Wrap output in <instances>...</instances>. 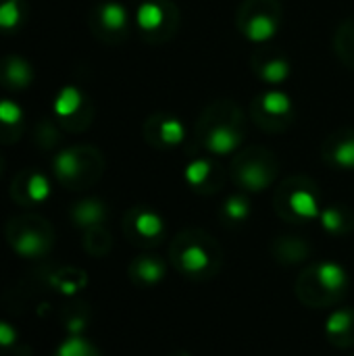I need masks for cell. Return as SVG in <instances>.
<instances>
[{"mask_svg":"<svg viewBox=\"0 0 354 356\" xmlns=\"http://www.w3.org/2000/svg\"><path fill=\"white\" fill-rule=\"evenodd\" d=\"M275 177V167H269L265 161H242L236 167V179L242 188L250 192L265 190Z\"/></svg>","mask_w":354,"mask_h":356,"instance_id":"9a60e30c","label":"cell"},{"mask_svg":"<svg viewBox=\"0 0 354 356\" xmlns=\"http://www.w3.org/2000/svg\"><path fill=\"white\" fill-rule=\"evenodd\" d=\"M325 340L340 350L354 346V309L342 307L336 309L325 321Z\"/></svg>","mask_w":354,"mask_h":356,"instance_id":"8fae6325","label":"cell"},{"mask_svg":"<svg viewBox=\"0 0 354 356\" xmlns=\"http://www.w3.org/2000/svg\"><path fill=\"white\" fill-rule=\"evenodd\" d=\"M248 38L255 40V42H263L267 38H271L275 33V21L273 17H267V15H257L252 17V21L248 23V29H246Z\"/></svg>","mask_w":354,"mask_h":356,"instance_id":"4316f807","label":"cell"},{"mask_svg":"<svg viewBox=\"0 0 354 356\" xmlns=\"http://www.w3.org/2000/svg\"><path fill=\"white\" fill-rule=\"evenodd\" d=\"M33 81V69L31 65L17 56V54H6L0 58V86L10 90V92H21L29 88Z\"/></svg>","mask_w":354,"mask_h":356,"instance_id":"7c38bea8","label":"cell"},{"mask_svg":"<svg viewBox=\"0 0 354 356\" xmlns=\"http://www.w3.org/2000/svg\"><path fill=\"white\" fill-rule=\"evenodd\" d=\"M269 81H282L288 75V65L284 60H273L267 65L265 73H263Z\"/></svg>","mask_w":354,"mask_h":356,"instance_id":"1f68e13d","label":"cell"},{"mask_svg":"<svg viewBox=\"0 0 354 356\" xmlns=\"http://www.w3.org/2000/svg\"><path fill=\"white\" fill-rule=\"evenodd\" d=\"M92 21H94V31L96 35L100 38H106L111 40L113 35L117 33H123L125 31V25H127V13L121 4L117 2H104L96 8V13L92 15Z\"/></svg>","mask_w":354,"mask_h":356,"instance_id":"4fadbf2b","label":"cell"},{"mask_svg":"<svg viewBox=\"0 0 354 356\" xmlns=\"http://www.w3.org/2000/svg\"><path fill=\"white\" fill-rule=\"evenodd\" d=\"M27 15L25 0H0V31H15Z\"/></svg>","mask_w":354,"mask_h":356,"instance_id":"7402d4cb","label":"cell"},{"mask_svg":"<svg viewBox=\"0 0 354 356\" xmlns=\"http://www.w3.org/2000/svg\"><path fill=\"white\" fill-rule=\"evenodd\" d=\"M33 140H35L38 148H42V150H52V148L58 144L61 136H58V129H56L50 121H40V123L35 125V129H33Z\"/></svg>","mask_w":354,"mask_h":356,"instance_id":"83f0119b","label":"cell"},{"mask_svg":"<svg viewBox=\"0 0 354 356\" xmlns=\"http://www.w3.org/2000/svg\"><path fill=\"white\" fill-rule=\"evenodd\" d=\"M169 261L186 280L211 282L221 273L223 250L211 234L202 229H184L171 242Z\"/></svg>","mask_w":354,"mask_h":356,"instance_id":"6da1fadb","label":"cell"},{"mask_svg":"<svg viewBox=\"0 0 354 356\" xmlns=\"http://www.w3.org/2000/svg\"><path fill=\"white\" fill-rule=\"evenodd\" d=\"M209 148L213 152H219V154H227L232 152L236 146H238V136L232 131V129H225V127H219L215 129L211 136H209Z\"/></svg>","mask_w":354,"mask_h":356,"instance_id":"d4e9b609","label":"cell"},{"mask_svg":"<svg viewBox=\"0 0 354 356\" xmlns=\"http://www.w3.org/2000/svg\"><path fill=\"white\" fill-rule=\"evenodd\" d=\"M311 244L296 236H282L271 244V254L275 263L284 267H296L311 257Z\"/></svg>","mask_w":354,"mask_h":356,"instance_id":"5bb4252c","label":"cell"},{"mask_svg":"<svg viewBox=\"0 0 354 356\" xmlns=\"http://www.w3.org/2000/svg\"><path fill=\"white\" fill-rule=\"evenodd\" d=\"M163 19H165V13H163V8L156 2H146V4H142L138 8V23L146 31L156 29L163 23Z\"/></svg>","mask_w":354,"mask_h":356,"instance_id":"484cf974","label":"cell"},{"mask_svg":"<svg viewBox=\"0 0 354 356\" xmlns=\"http://www.w3.org/2000/svg\"><path fill=\"white\" fill-rule=\"evenodd\" d=\"M334 161L344 167V169H353L354 167V140H348V142H342L336 146L334 150Z\"/></svg>","mask_w":354,"mask_h":356,"instance_id":"f1b7e54d","label":"cell"},{"mask_svg":"<svg viewBox=\"0 0 354 356\" xmlns=\"http://www.w3.org/2000/svg\"><path fill=\"white\" fill-rule=\"evenodd\" d=\"M23 131V111L10 100H0V144L19 142Z\"/></svg>","mask_w":354,"mask_h":356,"instance_id":"e0dca14e","label":"cell"},{"mask_svg":"<svg viewBox=\"0 0 354 356\" xmlns=\"http://www.w3.org/2000/svg\"><path fill=\"white\" fill-rule=\"evenodd\" d=\"M165 275H167V263L156 254H140L127 267L129 282L140 290L159 286L165 280Z\"/></svg>","mask_w":354,"mask_h":356,"instance_id":"30bf717a","label":"cell"},{"mask_svg":"<svg viewBox=\"0 0 354 356\" xmlns=\"http://www.w3.org/2000/svg\"><path fill=\"white\" fill-rule=\"evenodd\" d=\"M52 171L63 188L79 192V190L94 186L100 179L104 171V161L96 148L73 146V148L61 150L54 156Z\"/></svg>","mask_w":354,"mask_h":356,"instance_id":"3957f363","label":"cell"},{"mask_svg":"<svg viewBox=\"0 0 354 356\" xmlns=\"http://www.w3.org/2000/svg\"><path fill=\"white\" fill-rule=\"evenodd\" d=\"M250 217V202L244 196H230L221 207V221L227 227H238Z\"/></svg>","mask_w":354,"mask_h":356,"instance_id":"44dd1931","label":"cell"},{"mask_svg":"<svg viewBox=\"0 0 354 356\" xmlns=\"http://www.w3.org/2000/svg\"><path fill=\"white\" fill-rule=\"evenodd\" d=\"M351 290L346 269L332 261H321L303 269L294 282V294L307 309H332L340 305Z\"/></svg>","mask_w":354,"mask_h":356,"instance_id":"7a4b0ae2","label":"cell"},{"mask_svg":"<svg viewBox=\"0 0 354 356\" xmlns=\"http://www.w3.org/2000/svg\"><path fill=\"white\" fill-rule=\"evenodd\" d=\"M52 356H102L100 350L81 336H69Z\"/></svg>","mask_w":354,"mask_h":356,"instance_id":"603a6c76","label":"cell"},{"mask_svg":"<svg viewBox=\"0 0 354 356\" xmlns=\"http://www.w3.org/2000/svg\"><path fill=\"white\" fill-rule=\"evenodd\" d=\"M8 194L15 200V204L27 209V207H35V204L44 202L50 196V184H48L46 175H42L40 171L23 169L15 175Z\"/></svg>","mask_w":354,"mask_h":356,"instance_id":"ba28073f","label":"cell"},{"mask_svg":"<svg viewBox=\"0 0 354 356\" xmlns=\"http://www.w3.org/2000/svg\"><path fill=\"white\" fill-rule=\"evenodd\" d=\"M17 342H19V334H17V330H15L10 323L0 321V353L15 350V348H17Z\"/></svg>","mask_w":354,"mask_h":356,"instance_id":"f546056e","label":"cell"},{"mask_svg":"<svg viewBox=\"0 0 354 356\" xmlns=\"http://www.w3.org/2000/svg\"><path fill=\"white\" fill-rule=\"evenodd\" d=\"M169 356H192V355H188V353H184V350H177V353H173V355H169Z\"/></svg>","mask_w":354,"mask_h":356,"instance_id":"836d02e7","label":"cell"},{"mask_svg":"<svg viewBox=\"0 0 354 356\" xmlns=\"http://www.w3.org/2000/svg\"><path fill=\"white\" fill-rule=\"evenodd\" d=\"M2 171H4V161H2V156H0V175H2Z\"/></svg>","mask_w":354,"mask_h":356,"instance_id":"e575fe53","label":"cell"},{"mask_svg":"<svg viewBox=\"0 0 354 356\" xmlns=\"http://www.w3.org/2000/svg\"><path fill=\"white\" fill-rule=\"evenodd\" d=\"M54 115L58 117L63 129L79 131V129L88 127V123L92 119V108L77 88L67 86L58 92V96L54 100Z\"/></svg>","mask_w":354,"mask_h":356,"instance_id":"52a82bcc","label":"cell"},{"mask_svg":"<svg viewBox=\"0 0 354 356\" xmlns=\"http://www.w3.org/2000/svg\"><path fill=\"white\" fill-rule=\"evenodd\" d=\"M6 244L23 259H44L54 246V229L50 221L35 213L17 215L4 225Z\"/></svg>","mask_w":354,"mask_h":356,"instance_id":"277c9868","label":"cell"},{"mask_svg":"<svg viewBox=\"0 0 354 356\" xmlns=\"http://www.w3.org/2000/svg\"><path fill=\"white\" fill-rule=\"evenodd\" d=\"M275 209L277 215L290 223H307L321 215L315 188L305 179H292L282 186L275 196Z\"/></svg>","mask_w":354,"mask_h":356,"instance_id":"5b68a950","label":"cell"},{"mask_svg":"<svg viewBox=\"0 0 354 356\" xmlns=\"http://www.w3.org/2000/svg\"><path fill=\"white\" fill-rule=\"evenodd\" d=\"M58 319L69 336H81L92 321V309L83 300H71L61 309Z\"/></svg>","mask_w":354,"mask_h":356,"instance_id":"ac0fdd59","label":"cell"},{"mask_svg":"<svg viewBox=\"0 0 354 356\" xmlns=\"http://www.w3.org/2000/svg\"><path fill=\"white\" fill-rule=\"evenodd\" d=\"M186 179L190 181L192 188L202 190V192H213V188L209 186L211 181V165L207 161H196L186 169Z\"/></svg>","mask_w":354,"mask_h":356,"instance_id":"cb8c5ba5","label":"cell"},{"mask_svg":"<svg viewBox=\"0 0 354 356\" xmlns=\"http://www.w3.org/2000/svg\"><path fill=\"white\" fill-rule=\"evenodd\" d=\"M321 225L332 236H346L354 229V217L342 207H330L319 215Z\"/></svg>","mask_w":354,"mask_h":356,"instance_id":"ffe728a7","label":"cell"},{"mask_svg":"<svg viewBox=\"0 0 354 356\" xmlns=\"http://www.w3.org/2000/svg\"><path fill=\"white\" fill-rule=\"evenodd\" d=\"M106 217H108V209L98 198H83V200L71 204V209H69L71 223L83 232L90 227H96V225H104Z\"/></svg>","mask_w":354,"mask_h":356,"instance_id":"2e32d148","label":"cell"},{"mask_svg":"<svg viewBox=\"0 0 354 356\" xmlns=\"http://www.w3.org/2000/svg\"><path fill=\"white\" fill-rule=\"evenodd\" d=\"M123 234L129 244L138 248H156L165 240V223L163 219L148 209H131L123 217Z\"/></svg>","mask_w":354,"mask_h":356,"instance_id":"8992f818","label":"cell"},{"mask_svg":"<svg viewBox=\"0 0 354 356\" xmlns=\"http://www.w3.org/2000/svg\"><path fill=\"white\" fill-rule=\"evenodd\" d=\"M81 246L90 257L102 259L113 250V236L104 225H96V227H90L83 232Z\"/></svg>","mask_w":354,"mask_h":356,"instance_id":"d6986e66","label":"cell"},{"mask_svg":"<svg viewBox=\"0 0 354 356\" xmlns=\"http://www.w3.org/2000/svg\"><path fill=\"white\" fill-rule=\"evenodd\" d=\"M182 136H184V131H182V125H179L177 121H169V123H165V125H163V138H165L169 144L179 142V140H182Z\"/></svg>","mask_w":354,"mask_h":356,"instance_id":"d6a6232c","label":"cell"},{"mask_svg":"<svg viewBox=\"0 0 354 356\" xmlns=\"http://www.w3.org/2000/svg\"><path fill=\"white\" fill-rule=\"evenodd\" d=\"M35 280L40 282V286L65 294V296H73L77 292H81L88 286V273L83 269L77 267H46L38 273H33Z\"/></svg>","mask_w":354,"mask_h":356,"instance_id":"9c48e42d","label":"cell"},{"mask_svg":"<svg viewBox=\"0 0 354 356\" xmlns=\"http://www.w3.org/2000/svg\"><path fill=\"white\" fill-rule=\"evenodd\" d=\"M263 104H265V108H267L269 113H273V115H284V113H288V108H290L288 98H286L284 94H280V92L267 94L265 100H263Z\"/></svg>","mask_w":354,"mask_h":356,"instance_id":"4dcf8cb0","label":"cell"}]
</instances>
